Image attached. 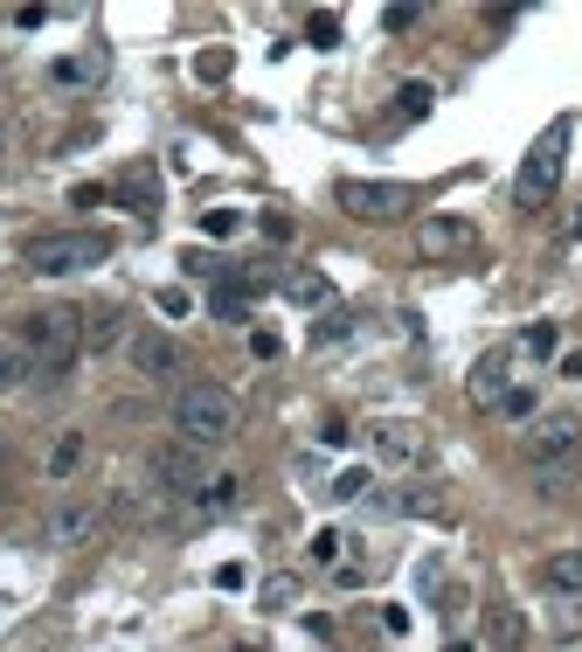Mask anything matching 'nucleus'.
<instances>
[{"mask_svg": "<svg viewBox=\"0 0 582 652\" xmlns=\"http://www.w3.org/2000/svg\"><path fill=\"white\" fill-rule=\"evenodd\" d=\"M340 541H347V535H340V528H320V535H312V562H340Z\"/></svg>", "mask_w": 582, "mask_h": 652, "instance_id": "c85d7f7f", "label": "nucleus"}, {"mask_svg": "<svg viewBox=\"0 0 582 652\" xmlns=\"http://www.w3.org/2000/svg\"><path fill=\"white\" fill-rule=\"evenodd\" d=\"M76 465H84V431H63L56 452H49V479H70Z\"/></svg>", "mask_w": 582, "mask_h": 652, "instance_id": "aec40b11", "label": "nucleus"}, {"mask_svg": "<svg viewBox=\"0 0 582 652\" xmlns=\"http://www.w3.org/2000/svg\"><path fill=\"white\" fill-rule=\"evenodd\" d=\"M582 452V424L575 416H534V431H527V465H575Z\"/></svg>", "mask_w": 582, "mask_h": 652, "instance_id": "423d86ee", "label": "nucleus"}, {"mask_svg": "<svg viewBox=\"0 0 582 652\" xmlns=\"http://www.w3.org/2000/svg\"><path fill=\"white\" fill-rule=\"evenodd\" d=\"M236 652H263V645H236Z\"/></svg>", "mask_w": 582, "mask_h": 652, "instance_id": "f704fd0d", "label": "nucleus"}, {"mask_svg": "<svg viewBox=\"0 0 582 652\" xmlns=\"http://www.w3.org/2000/svg\"><path fill=\"white\" fill-rule=\"evenodd\" d=\"M430 97H437V91L423 84V76H409V84L395 91V112H403V118H423V112H430Z\"/></svg>", "mask_w": 582, "mask_h": 652, "instance_id": "4be33fe9", "label": "nucleus"}, {"mask_svg": "<svg viewBox=\"0 0 582 652\" xmlns=\"http://www.w3.org/2000/svg\"><path fill=\"white\" fill-rule=\"evenodd\" d=\"M236 500H243V479H236V473H222V479H208V486L195 493V507H201V514H229Z\"/></svg>", "mask_w": 582, "mask_h": 652, "instance_id": "a211bd4d", "label": "nucleus"}, {"mask_svg": "<svg viewBox=\"0 0 582 652\" xmlns=\"http://www.w3.org/2000/svg\"><path fill=\"white\" fill-rule=\"evenodd\" d=\"M562 375H569V382H582V354H562Z\"/></svg>", "mask_w": 582, "mask_h": 652, "instance_id": "72a5a7b5", "label": "nucleus"}, {"mask_svg": "<svg viewBox=\"0 0 582 652\" xmlns=\"http://www.w3.org/2000/svg\"><path fill=\"white\" fill-rule=\"evenodd\" d=\"M562 153H569V118H554L548 133L534 139V153L520 161V174H513V201L520 208H548L554 180H562Z\"/></svg>", "mask_w": 582, "mask_h": 652, "instance_id": "20e7f679", "label": "nucleus"}, {"mask_svg": "<svg viewBox=\"0 0 582 652\" xmlns=\"http://www.w3.org/2000/svg\"><path fill=\"white\" fill-rule=\"evenodd\" d=\"M326 493H333V500H361V493H367V473H340Z\"/></svg>", "mask_w": 582, "mask_h": 652, "instance_id": "7c9ffc66", "label": "nucleus"}, {"mask_svg": "<svg viewBox=\"0 0 582 652\" xmlns=\"http://www.w3.org/2000/svg\"><path fill=\"white\" fill-rule=\"evenodd\" d=\"M305 42H312V49H333V42H340V14H312V21H305Z\"/></svg>", "mask_w": 582, "mask_h": 652, "instance_id": "393cba45", "label": "nucleus"}, {"mask_svg": "<svg viewBox=\"0 0 582 652\" xmlns=\"http://www.w3.org/2000/svg\"><path fill=\"white\" fill-rule=\"evenodd\" d=\"M132 369H139L146 382H167L180 369V341L160 327H146V333H132Z\"/></svg>", "mask_w": 582, "mask_h": 652, "instance_id": "9b49d317", "label": "nucleus"}, {"mask_svg": "<svg viewBox=\"0 0 582 652\" xmlns=\"http://www.w3.org/2000/svg\"><path fill=\"white\" fill-rule=\"evenodd\" d=\"M104 528V507H91V500H70V507H56L42 520V541L49 549H76V541H91Z\"/></svg>", "mask_w": 582, "mask_h": 652, "instance_id": "1a4fd4ad", "label": "nucleus"}, {"mask_svg": "<svg viewBox=\"0 0 582 652\" xmlns=\"http://www.w3.org/2000/svg\"><path fill=\"white\" fill-rule=\"evenodd\" d=\"M361 507L375 520H395V514H437V493L430 486H395V493H361Z\"/></svg>", "mask_w": 582, "mask_h": 652, "instance_id": "f8f14e48", "label": "nucleus"}, {"mask_svg": "<svg viewBox=\"0 0 582 652\" xmlns=\"http://www.w3.org/2000/svg\"><path fill=\"white\" fill-rule=\"evenodd\" d=\"M112 257V237L104 229H56V237H35L29 244V271L35 278H70V271H91Z\"/></svg>", "mask_w": 582, "mask_h": 652, "instance_id": "7ed1b4c3", "label": "nucleus"}, {"mask_svg": "<svg viewBox=\"0 0 582 652\" xmlns=\"http://www.w3.org/2000/svg\"><path fill=\"white\" fill-rule=\"evenodd\" d=\"M534 486L541 493H569L575 486V465H534Z\"/></svg>", "mask_w": 582, "mask_h": 652, "instance_id": "a878e982", "label": "nucleus"}, {"mask_svg": "<svg viewBox=\"0 0 582 652\" xmlns=\"http://www.w3.org/2000/svg\"><path fill=\"white\" fill-rule=\"evenodd\" d=\"M541 583H548L554 597H582V549L548 556V562H541Z\"/></svg>", "mask_w": 582, "mask_h": 652, "instance_id": "4468645a", "label": "nucleus"}, {"mask_svg": "<svg viewBox=\"0 0 582 652\" xmlns=\"http://www.w3.org/2000/svg\"><path fill=\"white\" fill-rule=\"evenodd\" d=\"M195 76H208V84H222V76H229V49H201V56H195Z\"/></svg>", "mask_w": 582, "mask_h": 652, "instance_id": "cd10ccee", "label": "nucleus"}, {"mask_svg": "<svg viewBox=\"0 0 582 652\" xmlns=\"http://www.w3.org/2000/svg\"><path fill=\"white\" fill-rule=\"evenodd\" d=\"M84 341H91V348H112V341H118V312H91Z\"/></svg>", "mask_w": 582, "mask_h": 652, "instance_id": "bb28decb", "label": "nucleus"}, {"mask_svg": "<svg viewBox=\"0 0 582 652\" xmlns=\"http://www.w3.org/2000/svg\"><path fill=\"white\" fill-rule=\"evenodd\" d=\"M201 229H208V237H236V208H208Z\"/></svg>", "mask_w": 582, "mask_h": 652, "instance_id": "2f4dec72", "label": "nucleus"}, {"mask_svg": "<svg viewBox=\"0 0 582 652\" xmlns=\"http://www.w3.org/2000/svg\"><path fill=\"white\" fill-rule=\"evenodd\" d=\"M416 250L423 257H471L479 250V222H465V216H430L416 229Z\"/></svg>", "mask_w": 582, "mask_h": 652, "instance_id": "6e6552de", "label": "nucleus"}, {"mask_svg": "<svg viewBox=\"0 0 582 652\" xmlns=\"http://www.w3.org/2000/svg\"><path fill=\"white\" fill-rule=\"evenodd\" d=\"M208 312H216V320H250V292H243V278H222L216 292H208Z\"/></svg>", "mask_w": 582, "mask_h": 652, "instance_id": "f3484780", "label": "nucleus"}, {"mask_svg": "<svg viewBox=\"0 0 582 652\" xmlns=\"http://www.w3.org/2000/svg\"><path fill=\"white\" fill-rule=\"evenodd\" d=\"M284 299H299V306H333V278H326V271H291V278H284Z\"/></svg>", "mask_w": 582, "mask_h": 652, "instance_id": "dca6fc26", "label": "nucleus"}, {"mask_svg": "<svg viewBox=\"0 0 582 652\" xmlns=\"http://www.w3.org/2000/svg\"><path fill=\"white\" fill-rule=\"evenodd\" d=\"M118 201H125V208H139V216H146V208L160 201V188H153V174H125V180H118Z\"/></svg>", "mask_w": 582, "mask_h": 652, "instance_id": "412c9836", "label": "nucleus"}, {"mask_svg": "<svg viewBox=\"0 0 582 652\" xmlns=\"http://www.w3.org/2000/svg\"><path fill=\"white\" fill-rule=\"evenodd\" d=\"M347 333H354V320H347V312H326V320L312 327V348H333V341H347Z\"/></svg>", "mask_w": 582, "mask_h": 652, "instance_id": "b1692460", "label": "nucleus"}, {"mask_svg": "<svg viewBox=\"0 0 582 652\" xmlns=\"http://www.w3.org/2000/svg\"><path fill=\"white\" fill-rule=\"evenodd\" d=\"M520 348L548 361V354H562V333H554V320H534V327H527V333H520Z\"/></svg>", "mask_w": 582, "mask_h": 652, "instance_id": "5701e85b", "label": "nucleus"}, {"mask_svg": "<svg viewBox=\"0 0 582 652\" xmlns=\"http://www.w3.org/2000/svg\"><path fill=\"white\" fill-rule=\"evenodd\" d=\"M507 354H486L479 361V369H471V403H499V396H507Z\"/></svg>", "mask_w": 582, "mask_h": 652, "instance_id": "2eb2a0df", "label": "nucleus"}, {"mask_svg": "<svg viewBox=\"0 0 582 652\" xmlns=\"http://www.w3.org/2000/svg\"><path fill=\"white\" fill-rule=\"evenodd\" d=\"M291 597H299V577H271L263 583V604H291Z\"/></svg>", "mask_w": 582, "mask_h": 652, "instance_id": "473e14b6", "label": "nucleus"}, {"mask_svg": "<svg viewBox=\"0 0 582 652\" xmlns=\"http://www.w3.org/2000/svg\"><path fill=\"white\" fill-rule=\"evenodd\" d=\"M174 431H180V445H195V452L229 445V437H236V396L222 382L180 389V396H174Z\"/></svg>", "mask_w": 582, "mask_h": 652, "instance_id": "f03ea898", "label": "nucleus"}, {"mask_svg": "<svg viewBox=\"0 0 582 652\" xmlns=\"http://www.w3.org/2000/svg\"><path fill=\"white\" fill-rule=\"evenodd\" d=\"M146 479L160 486V493H188V500L208 486V473H201V452H195V445H160V452L146 458Z\"/></svg>", "mask_w": 582, "mask_h": 652, "instance_id": "0eeeda50", "label": "nucleus"}, {"mask_svg": "<svg viewBox=\"0 0 582 652\" xmlns=\"http://www.w3.org/2000/svg\"><path fill=\"white\" fill-rule=\"evenodd\" d=\"M29 375H35V361H29V354H21L14 341H0V396H14V389H21V382H29Z\"/></svg>", "mask_w": 582, "mask_h": 652, "instance_id": "6ab92c4d", "label": "nucleus"}, {"mask_svg": "<svg viewBox=\"0 0 582 652\" xmlns=\"http://www.w3.org/2000/svg\"><path fill=\"white\" fill-rule=\"evenodd\" d=\"M423 452H430V431L409 424V416H388V424H375V458H382V465H416Z\"/></svg>", "mask_w": 582, "mask_h": 652, "instance_id": "9d476101", "label": "nucleus"}, {"mask_svg": "<svg viewBox=\"0 0 582 652\" xmlns=\"http://www.w3.org/2000/svg\"><path fill=\"white\" fill-rule=\"evenodd\" d=\"M333 201L347 208L354 222H395V216H409V208H416V188H409V180H340Z\"/></svg>", "mask_w": 582, "mask_h": 652, "instance_id": "39448f33", "label": "nucleus"}, {"mask_svg": "<svg viewBox=\"0 0 582 652\" xmlns=\"http://www.w3.org/2000/svg\"><path fill=\"white\" fill-rule=\"evenodd\" d=\"M486 645H492V652H520V645H527L520 604H507V597H492V604H486Z\"/></svg>", "mask_w": 582, "mask_h": 652, "instance_id": "ddd939ff", "label": "nucleus"}, {"mask_svg": "<svg viewBox=\"0 0 582 652\" xmlns=\"http://www.w3.org/2000/svg\"><path fill=\"white\" fill-rule=\"evenodd\" d=\"M499 410H507V416H520V424H527V416H534V389H507V396H499Z\"/></svg>", "mask_w": 582, "mask_h": 652, "instance_id": "c756f323", "label": "nucleus"}, {"mask_svg": "<svg viewBox=\"0 0 582 652\" xmlns=\"http://www.w3.org/2000/svg\"><path fill=\"white\" fill-rule=\"evenodd\" d=\"M14 348L29 354L42 375H70V361L84 354V312H70V306H35V312H21Z\"/></svg>", "mask_w": 582, "mask_h": 652, "instance_id": "f257e3e1", "label": "nucleus"}]
</instances>
